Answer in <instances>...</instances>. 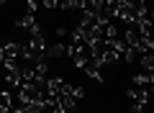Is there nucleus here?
I'll return each instance as SVG.
<instances>
[{
	"mask_svg": "<svg viewBox=\"0 0 154 113\" xmlns=\"http://www.w3.org/2000/svg\"><path fill=\"white\" fill-rule=\"evenodd\" d=\"M41 98H46V93H41V87L38 85H21L18 87V100H21V105L23 103H33V100H41Z\"/></svg>",
	"mask_w": 154,
	"mask_h": 113,
	"instance_id": "nucleus-1",
	"label": "nucleus"
},
{
	"mask_svg": "<svg viewBox=\"0 0 154 113\" xmlns=\"http://www.w3.org/2000/svg\"><path fill=\"white\" fill-rule=\"evenodd\" d=\"M152 90H154V85H134V87H128V90H126V95H128V100H131V103H141V105H146Z\"/></svg>",
	"mask_w": 154,
	"mask_h": 113,
	"instance_id": "nucleus-2",
	"label": "nucleus"
},
{
	"mask_svg": "<svg viewBox=\"0 0 154 113\" xmlns=\"http://www.w3.org/2000/svg\"><path fill=\"white\" fill-rule=\"evenodd\" d=\"M18 54H21V46H18V44H13V41H8V44H3V46H0V62L16 59Z\"/></svg>",
	"mask_w": 154,
	"mask_h": 113,
	"instance_id": "nucleus-3",
	"label": "nucleus"
},
{
	"mask_svg": "<svg viewBox=\"0 0 154 113\" xmlns=\"http://www.w3.org/2000/svg\"><path fill=\"white\" fill-rule=\"evenodd\" d=\"M62 90H64V82H62L59 77H49V80H46V95L49 98H59Z\"/></svg>",
	"mask_w": 154,
	"mask_h": 113,
	"instance_id": "nucleus-4",
	"label": "nucleus"
},
{
	"mask_svg": "<svg viewBox=\"0 0 154 113\" xmlns=\"http://www.w3.org/2000/svg\"><path fill=\"white\" fill-rule=\"evenodd\" d=\"M11 103H13V95L3 87V90H0V113H11V111H13Z\"/></svg>",
	"mask_w": 154,
	"mask_h": 113,
	"instance_id": "nucleus-5",
	"label": "nucleus"
},
{
	"mask_svg": "<svg viewBox=\"0 0 154 113\" xmlns=\"http://www.w3.org/2000/svg\"><path fill=\"white\" fill-rule=\"evenodd\" d=\"M36 26H38V23H36V16H33V13H26V16H23L21 21H18V28H26L28 33H31Z\"/></svg>",
	"mask_w": 154,
	"mask_h": 113,
	"instance_id": "nucleus-6",
	"label": "nucleus"
},
{
	"mask_svg": "<svg viewBox=\"0 0 154 113\" xmlns=\"http://www.w3.org/2000/svg\"><path fill=\"white\" fill-rule=\"evenodd\" d=\"M64 54H67V46L57 41V44H51V46H46V54H44V57H64Z\"/></svg>",
	"mask_w": 154,
	"mask_h": 113,
	"instance_id": "nucleus-7",
	"label": "nucleus"
},
{
	"mask_svg": "<svg viewBox=\"0 0 154 113\" xmlns=\"http://www.w3.org/2000/svg\"><path fill=\"white\" fill-rule=\"evenodd\" d=\"M121 57H123L126 62H136V59H141V52H139V46H126Z\"/></svg>",
	"mask_w": 154,
	"mask_h": 113,
	"instance_id": "nucleus-8",
	"label": "nucleus"
},
{
	"mask_svg": "<svg viewBox=\"0 0 154 113\" xmlns=\"http://www.w3.org/2000/svg\"><path fill=\"white\" fill-rule=\"evenodd\" d=\"M141 67H144V72H154V52H146L141 57Z\"/></svg>",
	"mask_w": 154,
	"mask_h": 113,
	"instance_id": "nucleus-9",
	"label": "nucleus"
},
{
	"mask_svg": "<svg viewBox=\"0 0 154 113\" xmlns=\"http://www.w3.org/2000/svg\"><path fill=\"white\" fill-rule=\"evenodd\" d=\"M44 8H49V11H54V8H59V0H44Z\"/></svg>",
	"mask_w": 154,
	"mask_h": 113,
	"instance_id": "nucleus-10",
	"label": "nucleus"
},
{
	"mask_svg": "<svg viewBox=\"0 0 154 113\" xmlns=\"http://www.w3.org/2000/svg\"><path fill=\"white\" fill-rule=\"evenodd\" d=\"M144 108H146V105H141V103H134V105H131V113H144Z\"/></svg>",
	"mask_w": 154,
	"mask_h": 113,
	"instance_id": "nucleus-11",
	"label": "nucleus"
},
{
	"mask_svg": "<svg viewBox=\"0 0 154 113\" xmlns=\"http://www.w3.org/2000/svg\"><path fill=\"white\" fill-rule=\"evenodd\" d=\"M5 3H8V0H0V5H5Z\"/></svg>",
	"mask_w": 154,
	"mask_h": 113,
	"instance_id": "nucleus-12",
	"label": "nucleus"
},
{
	"mask_svg": "<svg viewBox=\"0 0 154 113\" xmlns=\"http://www.w3.org/2000/svg\"><path fill=\"white\" fill-rule=\"evenodd\" d=\"M0 46H3V44H0Z\"/></svg>",
	"mask_w": 154,
	"mask_h": 113,
	"instance_id": "nucleus-13",
	"label": "nucleus"
}]
</instances>
